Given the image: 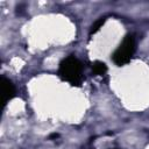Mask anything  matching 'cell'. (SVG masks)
<instances>
[{"label":"cell","instance_id":"6da1fadb","mask_svg":"<svg viewBox=\"0 0 149 149\" xmlns=\"http://www.w3.org/2000/svg\"><path fill=\"white\" fill-rule=\"evenodd\" d=\"M83 65L73 55L68 56L59 63L58 76L73 86H79L83 79Z\"/></svg>","mask_w":149,"mask_h":149},{"label":"cell","instance_id":"7a4b0ae2","mask_svg":"<svg viewBox=\"0 0 149 149\" xmlns=\"http://www.w3.org/2000/svg\"><path fill=\"white\" fill-rule=\"evenodd\" d=\"M135 40L133 35H126L121 44L114 51L112 59L118 66H122L127 64L135 52Z\"/></svg>","mask_w":149,"mask_h":149},{"label":"cell","instance_id":"3957f363","mask_svg":"<svg viewBox=\"0 0 149 149\" xmlns=\"http://www.w3.org/2000/svg\"><path fill=\"white\" fill-rule=\"evenodd\" d=\"M1 90H2V104L3 106L10 100L14 98L15 95V86L14 84L7 79L6 77H1Z\"/></svg>","mask_w":149,"mask_h":149},{"label":"cell","instance_id":"277c9868","mask_svg":"<svg viewBox=\"0 0 149 149\" xmlns=\"http://www.w3.org/2000/svg\"><path fill=\"white\" fill-rule=\"evenodd\" d=\"M91 68H92V72L95 76H104L107 72V65L104 62H101V61L93 62L92 65H91Z\"/></svg>","mask_w":149,"mask_h":149},{"label":"cell","instance_id":"5b68a950","mask_svg":"<svg viewBox=\"0 0 149 149\" xmlns=\"http://www.w3.org/2000/svg\"><path fill=\"white\" fill-rule=\"evenodd\" d=\"M104 22H105V17H100V19H98L92 26H91V29H90V35H92V34H94V33H97L101 27H102V24H104Z\"/></svg>","mask_w":149,"mask_h":149}]
</instances>
